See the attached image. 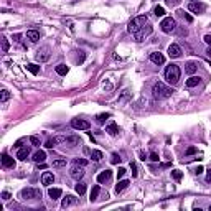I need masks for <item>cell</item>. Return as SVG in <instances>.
<instances>
[{
	"label": "cell",
	"instance_id": "obj_1",
	"mask_svg": "<svg viewBox=\"0 0 211 211\" xmlns=\"http://www.w3.org/2000/svg\"><path fill=\"white\" fill-rule=\"evenodd\" d=\"M149 23V18H147V15H140V17H135V18H132L130 22H129V27H127V30L129 33H134L135 35L137 32H140L142 28L145 27Z\"/></svg>",
	"mask_w": 211,
	"mask_h": 211
},
{
	"label": "cell",
	"instance_id": "obj_2",
	"mask_svg": "<svg viewBox=\"0 0 211 211\" xmlns=\"http://www.w3.org/2000/svg\"><path fill=\"white\" fill-rule=\"evenodd\" d=\"M152 92H154L155 99H167V97H170L173 94V89H172V87H168V86H165L163 83H155Z\"/></svg>",
	"mask_w": 211,
	"mask_h": 211
},
{
	"label": "cell",
	"instance_id": "obj_3",
	"mask_svg": "<svg viewBox=\"0 0 211 211\" xmlns=\"http://www.w3.org/2000/svg\"><path fill=\"white\" fill-rule=\"evenodd\" d=\"M180 68L177 66V64H170V66H167L165 69V79L168 81L170 84H177L180 81Z\"/></svg>",
	"mask_w": 211,
	"mask_h": 211
},
{
	"label": "cell",
	"instance_id": "obj_4",
	"mask_svg": "<svg viewBox=\"0 0 211 211\" xmlns=\"http://www.w3.org/2000/svg\"><path fill=\"white\" fill-rule=\"evenodd\" d=\"M160 27H162V32L163 33H172V32L177 30V22H175L172 17H167V18L162 20Z\"/></svg>",
	"mask_w": 211,
	"mask_h": 211
},
{
	"label": "cell",
	"instance_id": "obj_5",
	"mask_svg": "<svg viewBox=\"0 0 211 211\" xmlns=\"http://www.w3.org/2000/svg\"><path fill=\"white\" fill-rule=\"evenodd\" d=\"M20 196L23 200H37V198H42V191L37 188H23Z\"/></svg>",
	"mask_w": 211,
	"mask_h": 211
},
{
	"label": "cell",
	"instance_id": "obj_6",
	"mask_svg": "<svg viewBox=\"0 0 211 211\" xmlns=\"http://www.w3.org/2000/svg\"><path fill=\"white\" fill-rule=\"evenodd\" d=\"M69 175L74 178V180H81L84 177V167L78 165V163H74V165L71 167V172H69Z\"/></svg>",
	"mask_w": 211,
	"mask_h": 211
},
{
	"label": "cell",
	"instance_id": "obj_7",
	"mask_svg": "<svg viewBox=\"0 0 211 211\" xmlns=\"http://www.w3.org/2000/svg\"><path fill=\"white\" fill-rule=\"evenodd\" d=\"M71 127L76 129V130H87V129H89V122L84 120V119H73Z\"/></svg>",
	"mask_w": 211,
	"mask_h": 211
},
{
	"label": "cell",
	"instance_id": "obj_8",
	"mask_svg": "<svg viewBox=\"0 0 211 211\" xmlns=\"http://www.w3.org/2000/svg\"><path fill=\"white\" fill-rule=\"evenodd\" d=\"M37 60L40 63H45V61L50 60V48H48V46H43V48H40L37 51Z\"/></svg>",
	"mask_w": 211,
	"mask_h": 211
},
{
	"label": "cell",
	"instance_id": "obj_9",
	"mask_svg": "<svg viewBox=\"0 0 211 211\" xmlns=\"http://www.w3.org/2000/svg\"><path fill=\"white\" fill-rule=\"evenodd\" d=\"M152 32H154V28H152V25H149V23H147V25L142 28V30L135 33V40H137V42H142V40H144L145 37H149Z\"/></svg>",
	"mask_w": 211,
	"mask_h": 211
},
{
	"label": "cell",
	"instance_id": "obj_10",
	"mask_svg": "<svg viewBox=\"0 0 211 211\" xmlns=\"http://www.w3.org/2000/svg\"><path fill=\"white\" fill-rule=\"evenodd\" d=\"M188 10L190 12H193V13H203L204 10H206V7H204L203 3H200V2H190V5H188Z\"/></svg>",
	"mask_w": 211,
	"mask_h": 211
},
{
	"label": "cell",
	"instance_id": "obj_11",
	"mask_svg": "<svg viewBox=\"0 0 211 211\" xmlns=\"http://www.w3.org/2000/svg\"><path fill=\"white\" fill-rule=\"evenodd\" d=\"M168 56L170 58H180L181 56V48H180V46L178 45H170L168 46Z\"/></svg>",
	"mask_w": 211,
	"mask_h": 211
},
{
	"label": "cell",
	"instance_id": "obj_12",
	"mask_svg": "<svg viewBox=\"0 0 211 211\" xmlns=\"http://www.w3.org/2000/svg\"><path fill=\"white\" fill-rule=\"evenodd\" d=\"M2 165H3L5 168H15V160H13L10 155L3 154V155H2Z\"/></svg>",
	"mask_w": 211,
	"mask_h": 211
},
{
	"label": "cell",
	"instance_id": "obj_13",
	"mask_svg": "<svg viewBox=\"0 0 211 211\" xmlns=\"http://www.w3.org/2000/svg\"><path fill=\"white\" fill-rule=\"evenodd\" d=\"M110 177H112V172L110 170H104V172H101L97 175V181L99 183H106V181H109Z\"/></svg>",
	"mask_w": 211,
	"mask_h": 211
},
{
	"label": "cell",
	"instance_id": "obj_14",
	"mask_svg": "<svg viewBox=\"0 0 211 211\" xmlns=\"http://www.w3.org/2000/svg\"><path fill=\"white\" fill-rule=\"evenodd\" d=\"M53 181H55V175L51 172H43L42 175V183L43 185H53Z\"/></svg>",
	"mask_w": 211,
	"mask_h": 211
},
{
	"label": "cell",
	"instance_id": "obj_15",
	"mask_svg": "<svg viewBox=\"0 0 211 211\" xmlns=\"http://www.w3.org/2000/svg\"><path fill=\"white\" fill-rule=\"evenodd\" d=\"M106 132H107L109 135H117V134H119V127H117V124L114 120H110L107 124V127H106Z\"/></svg>",
	"mask_w": 211,
	"mask_h": 211
},
{
	"label": "cell",
	"instance_id": "obj_16",
	"mask_svg": "<svg viewBox=\"0 0 211 211\" xmlns=\"http://www.w3.org/2000/svg\"><path fill=\"white\" fill-rule=\"evenodd\" d=\"M150 61L155 63V64H163V63H165V56H163L162 53H152V55H150Z\"/></svg>",
	"mask_w": 211,
	"mask_h": 211
},
{
	"label": "cell",
	"instance_id": "obj_17",
	"mask_svg": "<svg viewBox=\"0 0 211 211\" xmlns=\"http://www.w3.org/2000/svg\"><path fill=\"white\" fill-rule=\"evenodd\" d=\"M48 195H50V198H51L53 201H56V200H60V198H61L63 191H61V188H50L48 190Z\"/></svg>",
	"mask_w": 211,
	"mask_h": 211
},
{
	"label": "cell",
	"instance_id": "obj_18",
	"mask_svg": "<svg viewBox=\"0 0 211 211\" xmlns=\"http://www.w3.org/2000/svg\"><path fill=\"white\" fill-rule=\"evenodd\" d=\"M28 155H30V149L28 147H20L18 152H17V158H20V160H27Z\"/></svg>",
	"mask_w": 211,
	"mask_h": 211
},
{
	"label": "cell",
	"instance_id": "obj_19",
	"mask_svg": "<svg viewBox=\"0 0 211 211\" xmlns=\"http://www.w3.org/2000/svg\"><path fill=\"white\" fill-rule=\"evenodd\" d=\"M27 38L30 40L32 43H37L38 40H40V32H37V30H28V32H27Z\"/></svg>",
	"mask_w": 211,
	"mask_h": 211
},
{
	"label": "cell",
	"instance_id": "obj_20",
	"mask_svg": "<svg viewBox=\"0 0 211 211\" xmlns=\"http://www.w3.org/2000/svg\"><path fill=\"white\" fill-rule=\"evenodd\" d=\"M129 185H130V181H129V180H120L119 183L115 185V193H122Z\"/></svg>",
	"mask_w": 211,
	"mask_h": 211
},
{
	"label": "cell",
	"instance_id": "obj_21",
	"mask_svg": "<svg viewBox=\"0 0 211 211\" xmlns=\"http://www.w3.org/2000/svg\"><path fill=\"white\" fill-rule=\"evenodd\" d=\"M74 190H76V193H78L79 196L84 195V193H86V183H84V181H79V180H78V183L74 185Z\"/></svg>",
	"mask_w": 211,
	"mask_h": 211
},
{
	"label": "cell",
	"instance_id": "obj_22",
	"mask_svg": "<svg viewBox=\"0 0 211 211\" xmlns=\"http://www.w3.org/2000/svg\"><path fill=\"white\" fill-rule=\"evenodd\" d=\"M76 201H78V200H76V198H74L73 195H68V196H66V198H64V200H63L61 206H63V208H68V206H71V204H74Z\"/></svg>",
	"mask_w": 211,
	"mask_h": 211
},
{
	"label": "cell",
	"instance_id": "obj_23",
	"mask_svg": "<svg viewBox=\"0 0 211 211\" xmlns=\"http://www.w3.org/2000/svg\"><path fill=\"white\" fill-rule=\"evenodd\" d=\"M200 78H198V76H191V78H188L186 79V87H195V86H198L200 84Z\"/></svg>",
	"mask_w": 211,
	"mask_h": 211
},
{
	"label": "cell",
	"instance_id": "obj_24",
	"mask_svg": "<svg viewBox=\"0 0 211 211\" xmlns=\"http://www.w3.org/2000/svg\"><path fill=\"white\" fill-rule=\"evenodd\" d=\"M45 158H46V154H45L43 150H38L37 154L33 155V160L37 162V163H43V162H45Z\"/></svg>",
	"mask_w": 211,
	"mask_h": 211
},
{
	"label": "cell",
	"instance_id": "obj_25",
	"mask_svg": "<svg viewBox=\"0 0 211 211\" xmlns=\"http://www.w3.org/2000/svg\"><path fill=\"white\" fill-rule=\"evenodd\" d=\"M196 68H198V64L195 61H190V63H186V68H185V71L188 73V74H193L196 71Z\"/></svg>",
	"mask_w": 211,
	"mask_h": 211
},
{
	"label": "cell",
	"instance_id": "obj_26",
	"mask_svg": "<svg viewBox=\"0 0 211 211\" xmlns=\"http://www.w3.org/2000/svg\"><path fill=\"white\" fill-rule=\"evenodd\" d=\"M68 71H69V68L66 66V64H58V66H56V73L60 76H66Z\"/></svg>",
	"mask_w": 211,
	"mask_h": 211
},
{
	"label": "cell",
	"instance_id": "obj_27",
	"mask_svg": "<svg viewBox=\"0 0 211 211\" xmlns=\"http://www.w3.org/2000/svg\"><path fill=\"white\" fill-rule=\"evenodd\" d=\"M64 144H68L69 147H74V145H78V144H79V137H76V135L66 137V142H64Z\"/></svg>",
	"mask_w": 211,
	"mask_h": 211
},
{
	"label": "cell",
	"instance_id": "obj_28",
	"mask_svg": "<svg viewBox=\"0 0 211 211\" xmlns=\"http://www.w3.org/2000/svg\"><path fill=\"white\" fill-rule=\"evenodd\" d=\"M99 191H101V188H99L97 185H94V186H92V190H91V198H89L91 201H96V200H97V196H99Z\"/></svg>",
	"mask_w": 211,
	"mask_h": 211
},
{
	"label": "cell",
	"instance_id": "obj_29",
	"mask_svg": "<svg viewBox=\"0 0 211 211\" xmlns=\"http://www.w3.org/2000/svg\"><path fill=\"white\" fill-rule=\"evenodd\" d=\"M91 158H92L94 162H101V160H102V152H101V150H92V152H91Z\"/></svg>",
	"mask_w": 211,
	"mask_h": 211
},
{
	"label": "cell",
	"instance_id": "obj_30",
	"mask_svg": "<svg viewBox=\"0 0 211 211\" xmlns=\"http://www.w3.org/2000/svg\"><path fill=\"white\" fill-rule=\"evenodd\" d=\"M27 69H28V71H30L32 74H38V73H40V66H38V64H33V63L28 64Z\"/></svg>",
	"mask_w": 211,
	"mask_h": 211
},
{
	"label": "cell",
	"instance_id": "obj_31",
	"mask_svg": "<svg viewBox=\"0 0 211 211\" xmlns=\"http://www.w3.org/2000/svg\"><path fill=\"white\" fill-rule=\"evenodd\" d=\"M109 117H110V114H97L96 115V122L97 124H104L106 119H109Z\"/></svg>",
	"mask_w": 211,
	"mask_h": 211
},
{
	"label": "cell",
	"instance_id": "obj_32",
	"mask_svg": "<svg viewBox=\"0 0 211 211\" xmlns=\"http://www.w3.org/2000/svg\"><path fill=\"white\" fill-rule=\"evenodd\" d=\"M56 144H58V137H53V139H48V140H46L45 147H46V149H53Z\"/></svg>",
	"mask_w": 211,
	"mask_h": 211
},
{
	"label": "cell",
	"instance_id": "obj_33",
	"mask_svg": "<svg viewBox=\"0 0 211 211\" xmlns=\"http://www.w3.org/2000/svg\"><path fill=\"white\" fill-rule=\"evenodd\" d=\"M10 99V92L7 91V89H2V94H0V101L2 102H7Z\"/></svg>",
	"mask_w": 211,
	"mask_h": 211
},
{
	"label": "cell",
	"instance_id": "obj_34",
	"mask_svg": "<svg viewBox=\"0 0 211 211\" xmlns=\"http://www.w3.org/2000/svg\"><path fill=\"white\" fill-rule=\"evenodd\" d=\"M66 165V158H60V160H53V167L60 168V167H64Z\"/></svg>",
	"mask_w": 211,
	"mask_h": 211
},
{
	"label": "cell",
	"instance_id": "obj_35",
	"mask_svg": "<svg viewBox=\"0 0 211 211\" xmlns=\"http://www.w3.org/2000/svg\"><path fill=\"white\" fill-rule=\"evenodd\" d=\"M154 13H155L157 17H163V15H165V8L160 7V5H157V7L154 8Z\"/></svg>",
	"mask_w": 211,
	"mask_h": 211
},
{
	"label": "cell",
	"instance_id": "obj_36",
	"mask_svg": "<svg viewBox=\"0 0 211 211\" xmlns=\"http://www.w3.org/2000/svg\"><path fill=\"white\" fill-rule=\"evenodd\" d=\"M181 177H183V173H181L180 170H172V178H173V180L180 181V180H181Z\"/></svg>",
	"mask_w": 211,
	"mask_h": 211
},
{
	"label": "cell",
	"instance_id": "obj_37",
	"mask_svg": "<svg viewBox=\"0 0 211 211\" xmlns=\"http://www.w3.org/2000/svg\"><path fill=\"white\" fill-rule=\"evenodd\" d=\"M8 48H10L8 40L5 38V37H2V51H3V53H7V51H8Z\"/></svg>",
	"mask_w": 211,
	"mask_h": 211
},
{
	"label": "cell",
	"instance_id": "obj_38",
	"mask_svg": "<svg viewBox=\"0 0 211 211\" xmlns=\"http://www.w3.org/2000/svg\"><path fill=\"white\" fill-rule=\"evenodd\" d=\"M120 160H122V158L119 157V154H112V155H110V163H112V165H117Z\"/></svg>",
	"mask_w": 211,
	"mask_h": 211
},
{
	"label": "cell",
	"instance_id": "obj_39",
	"mask_svg": "<svg viewBox=\"0 0 211 211\" xmlns=\"http://www.w3.org/2000/svg\"><path fill=\"white\" fill-rule=\"evenodd\" d=\"M178 15H180V17H183V18H185L186 22H188V23H191V22H193V18H191V17H190L188 13H185V12H181V10L178 12Z\"/></svg>",
	"mask_w": 211,
	"mask_h": 211
},
{
	"label": "cell",
	"instance_id": "obj_40",
	"mask_svg": "<svg viewBox=\"0 0 211 211\" xmlns=\"http://www.w3.org/2000/svg\"><path fill=\"white\" fill-rule=\"evenodd\" d=\"M74 163H78V165H81V167H86L87 160H86V158H74Z\"/></svg>",
	"mask_w": 211,
	"mask_h": 211
},
{
	"label": "cell",
	"instance_id": "obj_41",
	"mask_svg": "<svg viewBox=\"0 0 211 211\" xmlns=\"http://www.w3.org/2000/svg\"><path fill=\"white\" fill-rule=\"evenodd\" d=\"M30 142H32V145H35V147H40V139L37 135H32L30 137Z\"/></svg>",
	"mask_w": 211,
	"mask_h": 211
},
{
	"label": "cell",
	"instance_id": "obj_42",
	"mask_svg": "<svg viewBox=\"0 0 211 211\" xmlns=\"http://www.w3.org/2000/svg\"><path fill=\"white\" fill-rule=\"evenodd\" d=\"M130 170H132V177L135 178V177H137V165H135L134 162H130Z\"/></svg>",
	"mask_w": 211,
	"mask_h": 211
},
{
	"label": "cell",
	"instance_id": "obj_43",
	"mask_svg": "<svg viewBox=\"0 0 211 211\" xmlns=\"http://www.w3.org/2000/svg\"><path fill=\"white\" fill-rule=\"evenodd\" d=\"M125 173H127V170H125V168H122V167H120L119 170H117V177H119V178H122Z\"/></svg>",
	"mask_w": 211,
	"mask_h": 211
},
{
	"label": "cell",
	"instance_id": "obj_44",
	"mask_svg": "<svg viewBox=\"0 0 211 211\" xmlns=\"http://www.w3.org/2000/svg\"><path fill=\"white\" fill-rule=\"evenodd\" d=\"M2 200H3V201H8V200H10V193H8V191H3V193H2Z\"/></svg>",
	"mask_w": 211,
	"mask_h": 211
},
{
	"label": "cell",
	"instance_id": "obj_45",
	"mask_svg": "<svg viewBox=\"0 0 211 211\" xmlns=\"http://www.w3.org/2000/svg\"><path fill=\"white\" fill-rule=\"evenodd\" d=\"M127 97H129V91H124V94H122V97L119 99V102L122 104V102H124V101H125V99H127Z\"/></svg>",
	"mask_w": 211,
	"mask_h": 211
},
{
	"label": "cell",
	"instance_id": "obj_46",
	"mask_svg": "<svg viewBox=\"0 0 211 211\" xmlns=\"http://www.w3.org/2000/svg\"><path fill=\"white\" fill-rule=\"evenodd\" d=\"M150 160L152 162H158V155L155 154V152H152V154H150Z\"/></svg>",
	"mask_w": 211,
	"mask_h": 211
},
{
	"label": "cell",
	"instance_id": "obj_47",
	"mask_svg": "<svg viewBox=\"0 0 211 211\" xmlns=\"http://www.w3.org/2000/svg\"><path fill=\"white\" fill-rule=\"evenodd\" d=\"M193 154H196V149L195 147H190L188 150H186V155H193Z\"/></svg>",
	"mask_w": 211,
	"mask_h": 211
},
{
	"label": "cell",
	"instance_id": "obj_48",
	"mask_svg": "<svg viewBox=\"0 0 211 211\" xmlns=\"http://www.w3.org/2000/svg\"><path fill=\"white\" fill-rule=\"evenodd\" d=\"M203 40H204V43H208V45L211 46V35H204Z\"/></svg>",
	"mask_w": 211,
	"mask_h": 211
},
{
	"label": "cell",
	"instance_id": "obj_49",
	"mask_svg": "<svg viewBox=\"0 0 211 211\" xmlns=\"http://www.w3.org/2000/svg\"><path fill=\"white\" fill-rule=\"evenodd\" d=\"M13 40H15V42H17V43H20V42H22V35H20V33H17V35H13Z\"/></svg>",
	"mask_w": 211,
	"mask_h": 211
},
{
	"label": "cell",
	"instance_id": "obj_50",
	"mask_svg": "<svg viewBox=\"0 0 211 211\" xmlns=\"http://www.w3.org/2000/svg\"><path fill=\"white\" fill-rule=\"evenodd\" d=\"M165 2H167L168 5H178L180 0H165Z\"/></svg>",
	"mask_w": 211,
	"mask_h": 211
},
{
	"label": "cell",
	"instance_id": "obj_51",
	"mask_svg": "<svg viewBox=\"0 0 211 211\" xmlns=\"http://www.w3.org/2000/svg\"><path fill=\"white\" fill-rule=\"evenodd\" d=\"M206 181H211V168L208 170V173H206Z\"/></svg>",
	"mask_w": 211,
	"mask_h": 211
},
{
	"label": "cell",
	"instance_id": "obj_52",
	"mask_svg": "<svg viewBox=\"0 0 211 211\" xmlns=\"http://www.w3.org/2000/svg\"><path fill=\"white\" fill-rule=\"evenodd\" d=\"M195 172H196L198 175H200V173H203V167H198V168L195 170Z\"/></svg>",
	"mask_w": 211,
	"mask_h": 211
},
{
	"label": "cell",
	"instance_id": "obj_53",
	"mask_svg": "<svg viewBox=\"0 0 211 211\" xmlns=\"http://www.w3.org/2000/svg\"><path fill=\"white\" fill-rule=\"evenodd\" d=\"M206 55H208V56H211V46H209V48L206 50Z\"/></svg>",
	"mask_w": 211,
	"mask_h": 211
},
{
	"label": "cell",
	"instance_id": "obj_54",
	"mask_svg": "<svg viewBox=\"0 0 211 211\" xmlns=\"http://www.w3.org/2000/svg\"><path fill=\"white\" fill-rule=\"evenodd\" d=\"M191 2H198V0H191Z\"/></svg>",
	"mask_w": 211,
	"mask_h": 211
},
{
	"label": "cell",
	"instance_id": "obj_55",
	"mask_svg": "<svg viewBox=\"0 0 211 211\" xmlns=\"http://www.w3.org/2000/svg\"><path fill=\"white\" fill-rule=\"evenodd\" d=\"M209 211H211V206H209Z\"/></svg>",
	"mask_w": 211,
	"mask_h": 211
}]
</instances>
